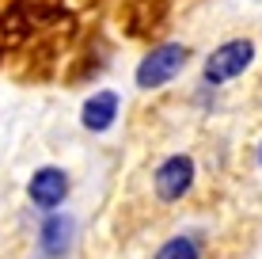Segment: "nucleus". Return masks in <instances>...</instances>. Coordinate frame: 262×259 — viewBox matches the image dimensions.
<instances>
[{
  "mask_svg": "<svg viewBox=\"0 0 262 259\" xmlns=\"http://www.w3.org/2000/svg\"><path fill=\"white\" fill-rule=\"evenodd\" d=\"M156 259H198V240L194 236H171L156 252Z\"/></svg>",
  "mask_w": 262,
  "mask_h": 259,
  "instance_id": "7",
  "label": "nucleus"
},
{
  "mask_svg": "<svg viewBox=\"0 0 262 259\" xmlns=\"http://www.w3.org/2000/svg\"><path fill=\"white\" fill-rule=\"evenodd\" d=\"M27 194H31V202L38 210H57L61 202H65L69 194V175L61 172V168H38V172L31 175V183H27Z\"/></svg>",
  "mask_w": 262,
  "mask_h": 259,
  "instance_id": "4",
  "label": "nucleus"
},
{
  "mask_svg": "<svg viewBox=\"0 0 262 259\" xmlns=\"http://www.w3.org/2000/svg\"><path fill=\"white\" fill-rule=\"evenodd\" d=\"M194 187V160L190 156H167L156 168V194L164 202H179Z\"/></svg>",
  "mask_w": 262,
  "mask_h": 259,
  "instance_id": "3",
  "label": "nucleus"
},
{
  "mask_svg": "<svg viewBox=\"0 0 262 259\" xmlns=\"http://www.w3.org/2000/svg\"><path fill=\"white\" fill-rule=\"evenodd\" d=\"M255 61V42L251 38H232L224 46H216L205 57V84H228V80L243 76Z\"/></svg>",
  "mask_w": 262,
  "mask_h": 259,
  "instance_id": "2",
  "label": "nucleus"
},
{
  "mask_svg": "<svg viewBox=\"0 0 262 259\" xmlns=\"http://www.w3.org/2000/svg\"><path fill=\"white\" fill-rule=\"evenodd\" d=\"M186 57H190V50L183 42H167V46H156L152 53H144V61L137 65V88L152 92V88L171 84V80L183 73Z\"/></svg>",
  "mask_w": 262,
  "mask_h": 259,
  "instance_id": "1",
  "label": "nucleus"
},
{
  "mask_svg": "<svg viewBox=\"0 0 262 259\" xmlns=\"http://www.w3.org/2000/svg\"><path fill=\"white\" fill-rule=\"evenodd\" d=\"M72 229H76V225H72L69 213H53V210H50L46 225H42V236H38L42 255H50V259L69 255V248H72Z\"/></svg>",
  "mask_w": 262,
  "mask_h": 259,
  "instance_id": "5",
  "label": "nucleus"
},
{
  "mask_svg": "<svg viewBox=\"0 0 262 259\" xmlns=\"http://www.w3.org/2000/svg\"><path fill=\"white\" fill-rule=\"evenodd\" d=\"M118 111H122V103H118V95H114V92H95L92 99L84 103V114H80V122H84V130L103 133V130L114 126Z\"/></svg>",
  "mask_w": 262,
  "mask_h": 259,
  "instance_id": "6",
  "label": "nucleus"
}]
</instances>
